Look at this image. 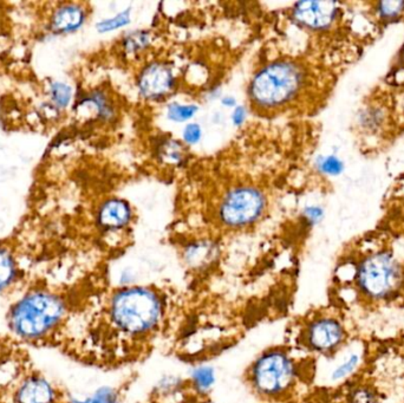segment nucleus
Wrapping results in <instances>:
<instances>
[{
	"label": "nucleus",
	"mask_w": 404,
	"mask_h": 403,
	"mask_svg": "<svg viewBox=\"0 0 404 403\" xmlns=\"http://www.w3.org/2000/svg\"><path fill=\"white\" fill-rule=\"evenodd\" d=\"M362 361H363V355H362L361 352H349L341 360V363H338L334 367V370L331 372L330 380L332 381V382H341V381L349 379L361 367Z\"/></svg>",
	"instance_id": "obj_15"
},
{
	"label": "nucleus",
	"mask_w": 404,
	"mask_h": 403,
	"mask_svg": "<svg viewBox=\"0 0 404 403\" xmlns=\"http://www.w3.org/2000/svg\"><path fill=\"white\" fill-rule=\"evenodd\" d=\"M265 210V194L258 188L241 186L233 188L221 200L218 216L226 228H243L257 223Z\"/></svg>",
	"instance_id": "obj_6"
},
{
	"label": "nucleus",
	"mask_w": 404,
	"mask_h": 403,
	"mask_svg": "<svg viewBox=\"0 0 404 403\" xmlns=\"http://www.w3.org/2000/svg\"><path fill=\"white\" fill-rule=\"evenodd\" d=\"M223 104L225 106H236V98L232 97V96H226V97L223 98Z\"/></svg>",
	"instance_id": "obj_29"
},
{
	"label": "nucleus",
	"mask_w": 404,
	"mask_h": 403,
	"mask_svg": "<svg viewBox=\"0 0 404 403\" xmlns=\"http://www.w3.org/2000/svg\"><path fill=\"white\" fill-rule=\"evenodd\" d=\"M197 108L195 104H181V103L174 102L169 104L167 108V116L169 120L173 122H187L191 118H194L197 113Z\"/></svg>",
	"instance_id": "obj_19"
},
{
	"label": "nucleus",
	"mask_w": 404,
	"mask_h": 403,
	"mask_svg": "<svg viewBox=\"0 0 404 403\" xmlns=\"http://www.w3.org/2000/svg\"><path fill=\"white\" fill-rule=\"evenodd\" d=\"M305 82L302 67L290 59H279L268 63L253 76L248 97L258 110L277 111L295 102Z\"/></svg>",
	"instance_id": "obj_2"
},
{
	"label": "nucleus",
	"mask_w": 404,
	"mask_h": 403,
	"mask_svg": "<svg viewBox=\"0 0 404 403\" xmlns=\"http://www.w3.org/2000/svg\"><path fill=\"white\" fill-rule=\"evenodd\" d=\"M192 382L197 392L206 393L212 389L216 384V372L212 367L201 365L192 372Z\"/></svg>",
	"instance_id": "obj_16"
},
{
	"label": "nucleus",
	"mask_w": 404,
	"mask_h": 403,
	"mask_svg": "<svg viewBox=\"0 0 404 403\" xmlns=\"http://www.w3.org/2000/svg\"><path fill=\"white\" fill-rule=\"evenodd\" d=\"M57 393L51 382L40 375H30L17 388L16 403H56Z\"/></svg>",
	"instance_id": "obj_11"
},
{
	"label": "nucleus",
	"mask_w": 404,
	"mask_h": 403,
	"mask_svg": "<svg viewBox=\"0 0 404 403\" xmlns=\"http://www.w3.org/2000/svg\"><path fill=\"white\" fill-rule=\"evenodd\" d=\"M350 403H377L376 395L369 388H357L350 396Z\"/></svg>",
	"instance_id": "obj_25"
},
{
	"label": "nucleus",
	"mask_w": 404,
	"mask_h": 403,
	"mask_svg": "<svg viewBox=\"0 0 404 403\" xmlns=\"http://www.w3.org/2000/svg\"><path fill=\"white\" fill-rule=\"evenodd\" d=\"M69 403H120V393L111 387H101L84 399L71 397Z\"/></svg>",
	"instance_id": "obj_17"
},
{
	"label": "nucleus",
	"mask_w": 404,
	"mask_h": 403,
	"mask_svg": "<svg viewBox=\"0 0 404 403\" xmlns=\"http://www.w3.org/2000/svg\"><path fill=\"white\" fill-rule=\"evenodd\" d=\"M49 94L51 98V102L59 109H65L72 100V89L63 82H54L50 86Z\"/></svg>",
	"instance_id": "obj_18"
},
{
	"label": "nucleus",
	"mask_w": 404,
	"mask_h": 403,
	"mask_svg": "<svg viewBox=\"0 0 404 403\" xmlns=\"http://www.w3.org/2000/svg\"><path fill=\"white\" fill-rule=\"evenodd\" d=\"M133 219V212L130 205L126 200H106L99 207L97 220L101 228L108 231H116L120 228H126Z\"/></svg>",
	"instance_id": "obj_12"
},
{
	"label": "nucleus",
	"mask_w": 404,
	"mask_h": 403,
	"mask_svg": "<svg viewBox=\"0 0 404 403\" xmlns=\"http://www.w3.org/2000/svg\"><path fill=\"white\" fill-rule=\"evenodd\" d=\"M353 283L359 297L370 303H385L403 287L404 267L393 252L375 251L358 260Z\"/></svg>",
	"instance_id": "obj_4"
},
{
	"label": "nucleus",
	"mask_w": 404,
	"mask_h": 403,
	"mask_svg": "<svg viewBox=\"0 0 404 403\" xmlns=\"http://www.w3.org/2000/svg\"><path fill=\"white\" fill-rule=\"evenodd\" d=\"M18 265L15 255L8 247L0 246V294L16 282Z\"/></svg>",
	"instance_id": "obj_14"
},
{
	"label": "nucleus",
	"mask_w": 404,
	"mask_h": 403,
	"mask_svg": "<svg viewBox=\"0 0 404 403\" xmlns=\"http://www.w3.org/2000/svg\"><path fill=\"white\" fill-rule=\"evenodd\" d=\"M218 257V247L209 242H197L189 245L185 251V260L189 267L202 270L212 265Z\"/></svg>",
	"instance_id": "obj_13"
},
{
	"label": "nucleus",
	"mask_w": 404,
	"mask_h": 403,
	"mask_svg": "<svg viewBox=\"0 0 404 403\" xmlns=\"http://www.w3.org/2000/svg\"><path fill=\"white\" fill-rule=\"evenodd\" d=\"M346 325L334 316H319L306 325L304 342L311 351L319 355H334L346 345Z\"/></svg>",
	"instance_id": "obj_7"
},
{
	"label": "nucleus",
	"mask_w": 404,
	"mask_h": 403,
	"mask_svg": "<svg viewBox=\"0 0 404 403\" xmlns=\"http://www.w3.org/2000/svg\"><path fill=\"white\" fill-rule=\"evenodd\" d=\"M316 166L319 172L328 176H337L344 171V164L336 155L321 157L316 161Z\"/></svg>",
	"instance_id": "obj_21"
},
{
	"label": "nucleus",
	"mask_w": 404,
	"mask_h": 403,
	"mask_svg": "<svg viewBox=\"0 0 404 403\" xmlns=\"http://www.w3.org/2000/svg\"><path fill=\"white\" fill-rule=\"evenodd\" d=\"M150 43V35L148 32L135 31L127 35L123 40V47L127 52L130 54H138V52L145 50Z\"/></svg>",
	"instance_id": "obj_20"
},
{
	"label": "nucleus",
	"mask_w": 404,
	"mask_h": 403,
	"mask_svg": "<svg viewBox=\"0 0 404 403\" xmlns=\"http://www.w3.org/2000/svg\"><path fill=\"white\" fill-rule=\"evenodd\" d=\"M377 16L383 20H395L404 13V1H382L376 5Z\"/></svg>",
	"instance_id": "obj_23"
},
{
	"label": "nucleus",
	"mask_w": 404,
	"mask_h": 403,
	"mask_svg": "<svg viewBox=\"0 0 404 403\" xmlns=\"http://www.w3.org/2000/svg\"><path fill=\"white\" fill-rule=\"evenodd\" d=\"M165 301L156 290L127 285L116 290L108 303V319L123 336H148L161 325Z\"/></svg>",
	"instance_id": "obj_1"
},
{
	"label": "nucleus",
	"mask_w": 404,
	"mask_h": 403,
	"mask_svg": "<svg viewBox=\"0 0 404 403\" xmlns=\"http://www.w3.org/2000/svg\"><path fill=\"white\" fill-rule=\"evenodd\" d=\"M339 16V6L332 1H302L297 3L292 11V17L299 26L316 32L332 28Z\"/></svg>",
	"instance_id": "obj_8"
},
{
	"label": "nucleus",
	"mask_w": 404,
	"mask_h": 403,
	"mask_svg": "<svg viewBox=\"0 0 404 403\" xmlns=\"http://www.w3.org/2000/svg\"><path fill=\"white\" fill-rule=\"evenodd\" d=\"M297 369L290 355L283 350H270L260 355L250 372L255 392L275 399L289 392L295 384Z\"/></svg>",
	"instance_id": "obj_5"
},
{
	"label": "nucleus",
	"mask_w": 404,
	"mask_h": 403,
	"mask_svg": "<svg viewBox=\"0 0 404 403\" xmlns=\"http://www.w3.org/2000/svg\"><path fill=\"white\" fill-rule=\"evenodd\" d=\"M184 147L177 141L169 142L168 145H165V157H167V161L170 162H177V161L182 160L184 157Z\"/></svg>",
	"instance_id": "obj_26"
},
{
	"label": "nucleus",
	"mask_w": 404,
	"mask_h": 403,
	"mask_svg": "<svg viewBox=\"0 0 404 403\" xmlns=\"http://www.w3.org/2000/svg\"><path fill=\"white\" fill-rule=\"evenodd\" d=\"M130 23V8L126 11L120 12L116 16L111 17V18H106L97 23L96 29L97 31L101 33H106V32H113L118 29L127 26Z\"/></svg>",
	"instance_id": "obj_22"
},
{
	"label": "nucleus",
	"mask_w": 404,
	"mask_h": 403,
	"mask_svg": "<svg viewBox=\"0 0 404 403\" xmlns=\"http://www.w3.org/2000/svg\"><path fill=\"white\" fill-rule=\"evenodd\" d=\"M202 137V129L197 123H188L182 132V139L187 145H197Z\"/></svg>",
	"instance_id": "obj_24"
},
{
	"label": "nucleus",
	"mask_w": 404,
	"mask_h": 403,
	"mask_svg": "<svg viewBox=\"0 0 404 403\" xmlns=\"http://www.w3.org/2000/svg\"><path fill=\"white\" fill-rule=\"evenodd\" d=\"M248 118V111H246V108L243 106H236V109L233 110V114H232V121L234 123V125H243L245 120Z\"/></svg>",
	"instance_id": "obj_28"
},
{
	"label": "nucleus",
	"mask_w": 404,
	"mask_h": 403,
	"mask_svg": "<svg viewBox=\"0 0 404 403\" xmlns=\"http://www.w3.org/2000/svg\"><path fill=\"white\" fill-rule=\"evenodd\" d=\"M304 216L305 219L309 221L311 225H316L323 219L324 216V211L322 207L319 206H307L304 210Z\"/></svg>",
	"instance_id": "obj_27"
},
{
	"label": "nucleus",
	"mask_w": 404,
	"mask_h": 403,
	"mask_svg": "<svg viewBox=\"0 0 404 403\" xmlns=\"http://www.w3.org/2000/svg\"><path fill=\"white\" fill-rule=\"evenodd\" d=\"M403 56H404V47H403Z\"/></svg>",
	"instance_id": "obj_30"
},
{
	"label": "nucleus",
	"mask_w": 404,
	"mask_h": 403,
	"mask_svg": "<svg viewBox=\"0 0 404 403\" xmlns=\"http://www.w3.org/2000/svg\"><path fill=\"white\" fill-rule=\"evenodd\" d=\"M88 18V10L79 3H63L52 11L49 29L56 35H67L82 28Z\"/></svg>",
	"instance_id": "obj_10"
},
{
	"label": "nucleus",
	"mask_w": 404,
	"mask_h": 403,
	"mask_svg": "<svg viewBox=\"0 0 404 403\" xmlns=\"http://www.w3.org/2000/svg\"><path fill=\"white\" fill-rule=\"evenodd\" d=\"M175 86L172 68L162 62H153L143 68L138 77L140 95L145 100L157 101L170 94Z\"/></svg>",
	"instance_id": "obj_9"
},
{
	"label": "nucleus",
	"mask_w": 404,
	"mask_h": 403,
	"mask_svg": "<svg viewBox=\"0 0 404 403\" xmlns=\"http://www.w3.org/2000/svg\"><path fill=\"white\" fill-rule=\"evenodd\" d=\"M65 309V301L58 294L33 290L13 304L8 313V326L20 340L38 341L60 324Z\"/></svg>",
	"instance_id": "obj_3"
}]
</instances>
